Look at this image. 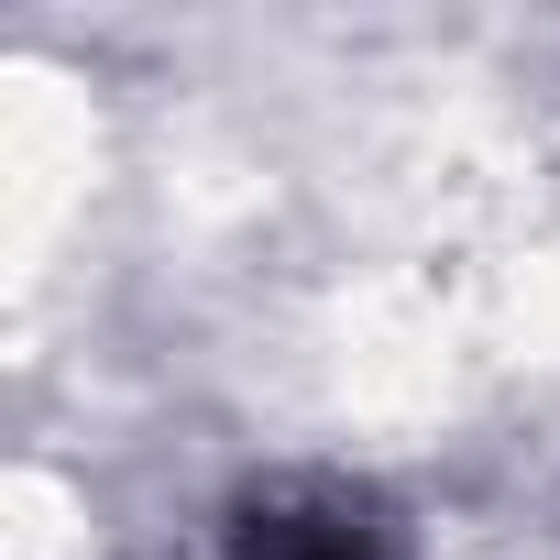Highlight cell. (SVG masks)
Wrapping results in <instances>:
<instances>
[{
	"label": "cell",
	"mask_w": 560,
	"mask_h": 560,
	"mask_svg": "<svg viewBox=\"0 0 560 560\" xmlns=\"http://www.w3.org/2000/svg\"><path fill=\"white\" fill-rule=\"evenodd\" d=\"M253 560H396V549L341 505H287V516H253Z\"/></svg>",
	"instance_id": "cell-1"
}]
</instances>
